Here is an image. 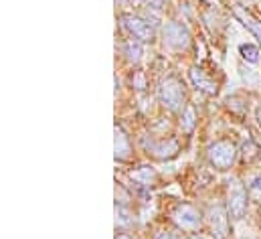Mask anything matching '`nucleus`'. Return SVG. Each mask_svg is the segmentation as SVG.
<instances>
[{
  "label": "nucleus",
  "instance_id": "obj_1",
  "mask_svg": "<svg viewBox=\"0 0 261 239\" xmlns=\"http://www.w3.org/2000/svg\"><path fill=\"white\" fill-rule=\"evenodd\" d=\"M237 154H239L237 144H235L233 140H229V138L215 140V142H211L208 148H206V160H208V164H211L215 171H221V173L229 171V169L235 164Z\"/></svg>",
  "mask_w": 261,
  "mask_h": 239
},
{
  "label": "nucleus",
  "instance_id": "obj_2",
  "mask_svg": "<svg viewBox=\"0 0 261 239\" xmlns=\"http://www.w3.org/2000/svg\"><path fill=\"white\" fill-rule=\"evenodd\" d=\"M158 100L168 112H182L187 93H185V83L176 75H168L160 81L158 85Z\"/></svg>",
  "mask_w": 261,
  "mask_h": 239
},
{
  "label": "nucleus",
  "instance_id": "obj_3",
  "mask_svg": "<svg viewBox=\"0 0 261 239\" xmlns=\"http://www.w3.org/2000/svg\"><path fill=\"white\" fill-rule=\"evenodd\" d=\"M170 221L176 225L178 231L198 233L202 227V213L191 203H178L170 211Z\"/></svg>",
  "mask_w": 261,
  "mask_h": 239
},
{
  "label": "nucleus",
  "instance_id": "obj_4",
  "mask_svg": "<svg viewBox=\"0 0 261 239\" xmlns=\"http://www.w3.org/2000/svg\"><path fill=\"white\" fill-rule=\"evenodd\" d=\"M206 225H208V233L213 239H227L231 233V225H229V211L227 205L223 203H213L206 209Z\"/></svg>",
  "mask_w": 261,
  "mask_h": 239
},
{
  "label": "nucleus",
  "instance_id": "obj_5",
  "mask_svg": "<svg viewBox=\"0 0 261 239\" xmlns=\"http://www.w3.org/2000/svg\"><path fill=\"white\" fill-rule=\"evenodd\" d=\"M249 190L241 180H231L227 186V211L233 219H243L249 207Z\"/></svg>",
  "mask_w": 261,
  "mask_h": 239
},
{
  "label": "nucleus",
  "instance_id": "obj_6",
  "mask_svg": "<svg viewBox=\"0 0 261 239\" xmlns=\"http://www.w3.org/2000/svg\"><path fill=\"white\" fill-rule=\"evenodd\" d=\"M122 20V27L126 29V33L130 35L134 41H140V43H152L156 39V31L154 27L142 18L140 14H134V12H124L120 16Z\"/></svg>",
  "mask_w": 261,
  "mask_h": 239
},
{
  "label": "nucleus",
  "instance_id": "obj_7",
  "mask_svg": "<svg viewBox=\"0 0 261 239\" xmlns=\"http://www.w3.org/2000/svg\"><path fill=\"white\" fill-rule=\"evenodd\" d=\"M162 37H164V45L174 49V51H182V49H187L191 45L189 29L182 22H178V20H168L164 25Z\"/></svg>",
  "mask_w": 261,
  "mask_h": 239
},
{
  "label": "nucleus",
  "instance_id": "obj_8",
  "mask_svg": "<svg viewBox=\"0 0 261 239\" xmlns=\"http://www.w3.org/2000/svg\"><path fill=\"white\" fill-rule=\"evenodd\" d=\"M178 140L176 138H164V140H154V138H144V150L148 156L156 158V160H166L178 154Z\"/></svg>",
  "mask_w": 261,
  "mask_h": 239
},
{
  "label": "nucleus",
  "instance_id": "obj_9",
  "mask_svg": "<svg viewBox=\"0 0 261 239\" xmlns=\"http://www.w3.org/2000/svg\"><path fill=\"white\" fill-rule=\"evenodd\" d=\"M189 79L198 91H202L206 95H217V91H219V81L213 75H208V71H204L202 67H191Z\"/></svg>",
  "mask_w": 261,
  "mask_h": 239
},
{
  "label": "nucleus",
  "instance_id": "obj_10",
  "mask_svg": "<svg viewBox=\"0 0 261 239\" xmlns=\"http://www.w3.org/2000/svg\"><path fill=\"white\" fill-rule=\"evenodd\" d=\"M114 134H116V138H114V156H116L118 162H126L132 154L130 136L126 134V130H124L120 124H116Z\"/></svg>",
  "mask_w": 261,
  "mask_h": 239
},
{
  "label": "nucleus",
  "instance_id": "obj_11",
  "mask_svg": "<svg viewBox=\"0 0 261 239\" xmlns=\"http://www.w3.org/2000/svg\"><path fill=\"white\" fill-rule=\"evenodd\" d=\"M233 14L237 16V20H239V22H241V25H243V27H245V29L259 41V45H261V22L259 20H257L249 10H245V8L239 6V4L233 6Z\"/></svg>",
  "mask_w": 261,
  "mask_h": 239
},
{
  "label": "nucleus",
  "instance_id": "obj_12",
  "mask_svg": "<svg viewBox=\"0 0 261 239\" xmlns=\"http://www.w3.org/2000/svg\"><path fill=\"white\" fill-rule=\"evenodd\" d=\"M132 180L138 184V186H152L156 179H158V175L154 173V169H150V166H142V169H138V171H134L130 175Z\"/></svg>",
  "mask_w": 261,
  "mask_h": 239
},
{
  "label": "nucleus",
  "instance_id": "obj_13",
  "mask_svg": "<svg viewBox=\"0 0 261 239\" xmlns=\"http://www.w3.org/2000/svg\"><path fill=\"white\" fill-rule=\"evenodd\" d=\"M239 55H241V59L247 61V63H251V65H255V63H259V47L257 45H253V43H241L239 45Z\"/></svg>",
  "mask_w": 261,
  "mask_h": 239
},
{
  "label": "nucleus",
  "instance_id": "obj_14",
  "mask_svg": "<svg viewBox=\"0 0 261 239\" xmlns=\"http://www.w3.org/2000/svg\"><path fill=\"white\" fill-rule=\"evenodd\" d=\"M122 53L126 55V59L128 61L138 63V61L142 59V55H144V47H142L140 41H134V39H132L130 43H126V45L122 47Z\"/></svg>",
  "mask_w": 261,
  "mask_h": 239
},
{
  "label": "nucleus",
  "instance_id": "obj_15",
  "mask_svg": "<svg viewBox=\"0 0 261 239\" xmlns=\"http://www.w3.org/2000/svg\"><path fill=\"white\" fill-rule=\"evenodd\" d=\"M128 223H132L130 211L124 209V205L116 201V227H124V225H128Z\"/></svg>",
  "mask_w": 261,
  "mask_h": 239
},
{
  "label": "nucleus",
  "instance_id": "obj_16",
  "mask_svg": "<svg viewBox=\"0 0 261 239\" xmlns=\"http://www.w3.org/2000/svg\"><path fill=\"white\" fill-rule=\"evenodd\" d=\"M180 126H182V130H187V132H191V130L195 128V112H193V108H185V110H182Z\"/></svg>",
  "mask_w": 261,
  "mask_h": 239
},
{
  "label": "nucleus",
  "instance_id": "obj_17",
  "mask_svg": "<svg viewBox=\"0 0 261 239\" xmlns=\"http://www.w3.org/2000/svg\"><path fill=\"white\" fill-rule=\"evenodd\" d=\"M247 190H249V197L253 201H261V175L253 177L247 184Z\"/></svg>",
  "mask_w": 261,
  "mask_h": 239
},
{
  "label": "nucleus",
  "instance_id": "obj_18",
  "mask_svg": "<svg viewBox=\"0 0 261 239\" xmlns=\"http://www.w3.org/2000/svg\"><path fill=\"white\" fill-rule=\"evenodd\" d=\"M251 156H257V146L249 140V142H245V146H243V158L249 160Z\"/></svg>",
  "mask_w": 261,
  "mask_h": 239
},
{
  "label": "nucleus",
  "instance_id": "obj_19",
  "mask_svg": "<svg viewBox=\"0 0 261 239\" xmlns=\"http://www.w3.org/2000/svg\"><path fill=\"white\" fill-rule=\"evenodd\" d=\"M154 239H187V237L182 233H178V231H160Z\"/></svg>",
  "mask_w": 261,
  "mask_h": 239
},
{
  "label": "nucleus",
  "instance_id": "obj_20",
  "mask_svg": "<svg viewBox=\"0 0 261 239\" xmlns=\"http://www.w3.org/2000/svg\"><path fill=\"white\" fill-rule=\"evenodd\" d=\"M148 6H152V8H160L162 4H164V0H144Z\"/></svg>",
  "mask_w": 261,
  "mask_h": 239
},
{
  "label": "nucleus",
  "instance_id": "obj_21",
  "mask_svg": "<svg viewBox=\"0 0 261 239\" xmlns=\"http://www.w3.org/2000/svg\"><path fill=\"white\" fill-rule=\"evenodd\" d=\"M255 119H257V124L261 126V104L257 106V110H255Z\"/></svg>",
  "mask_w": 261,
  "mask_h": 239
},
{
  "label": "nucleus",
  "instance_id": "obj_22",
  "mask_svg": "<svg viewBox=\"0 0 261 239\" xmlns=\"http://www.w3.org/2000/svg\"><path fill=\"white\" fill-rule=\"evenodd\" d=\"M116 239H134V237L128 235V233H120V235H116Z\"/></svg>",
  "mask_w": 261,
  "mask_h": 239
},
{
  "label": "nucleus",
  "instance_id": "obj_23",
  "mask_svg": "<svg viewBox=\"0 0 261 239\" xmlns=\"http://www.w3.org/2000/svg\"><path fill=\"white\" fill-rule=\"evenodd\" d=\"M189 239H204V237H202V235H196V233H193V235H191Z\"/></svg>",
  "mask_w": 261,
  "mask_h": 239
}]
</instances>
